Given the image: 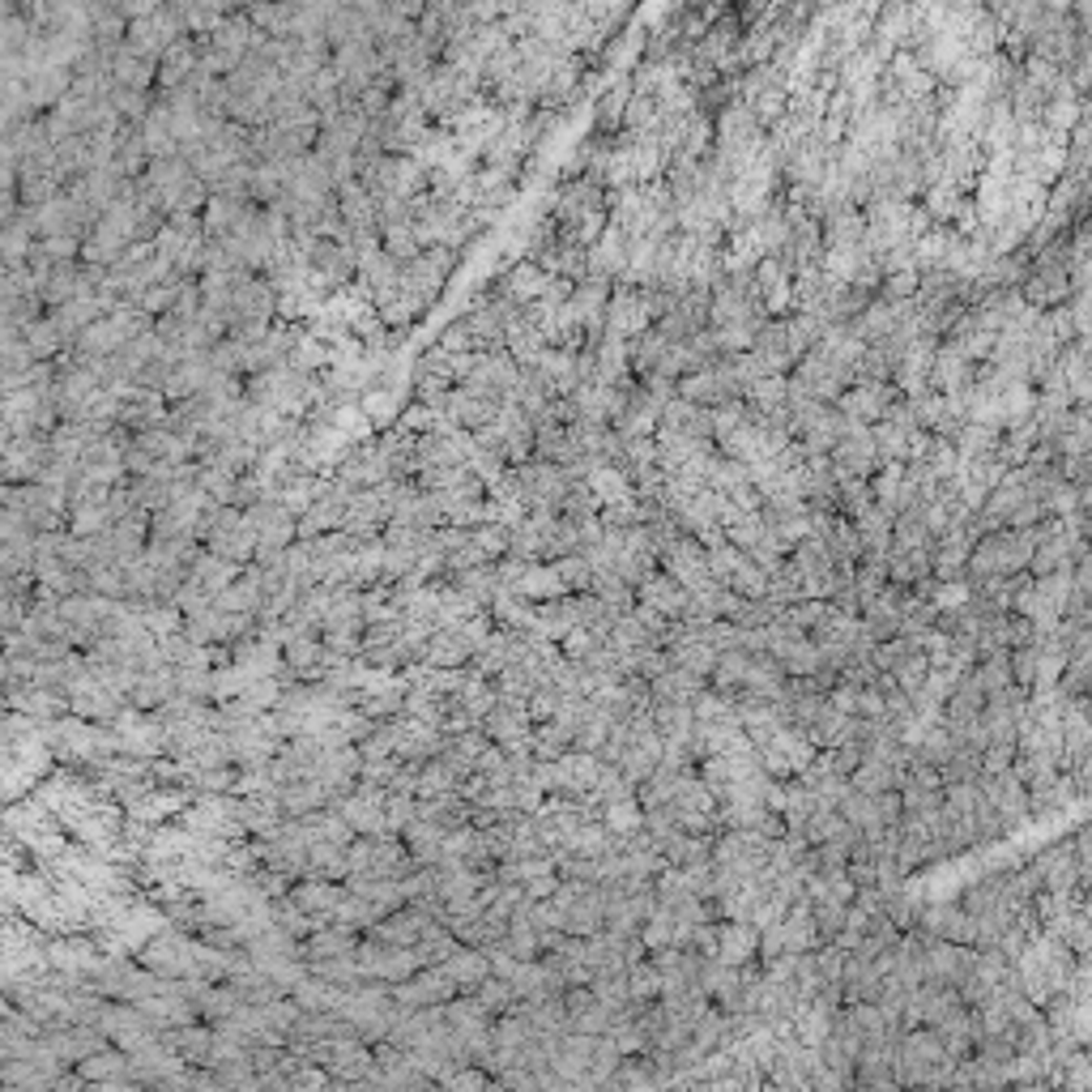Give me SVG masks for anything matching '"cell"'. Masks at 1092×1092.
Listing matches in <instances>:
<instances>
[{
    "label": "cell",
    "instance_id": "ac0fdd59",
    "mask_svg": "<svg viewBox=\"0 0 1092 1092\" xmlns=\"http://www.w3.org/2000/svg\"><path fill=\"white\" fill-rule=\"evenodd\" d=\"M551 568H555L559 585H563L568 594H590V585H594V568H590V559H585V555H563V559H551Z\"/></svg>",
    "mask_w": 1092,
    "mask_h": 1092
},
{
    "label": "cell",
    "instance_id": "6da1fadb",
    "mask_svg": "<svg viewBox=\"0 0 1092 1092\" xmlns=\"http://www.w3.org/2000/svg\"><path fill=\"white\" fill-rule=\"evenodd\" d=\"M654 329L649 325V312H645V291H631V286H615L611 303H606V316H602V338H615V342H631L636 334Z\"/></svg>",
    "mask_w": 1092,
    "mask_h": 1092
},
{
    "label": "cell",
    "instance_id": "4316f807",
    "mask_svg": "<svg viewBox=\"0 0 1092 1092\" xmlns=\"http://www.w3.org/2000/svg\"><path fill=\"white\" fill-rule=\"evenodd\" d=\"M1015 759V747H1003V743H990L982 751V777H994V773H1007Z\"/></svg>",
    "mask_w": 1092,
    "mask_h": 1092
},
{
    "label": "cell",
    "instance_id": "ba28073f",
    "mask_svg": "<svg viewBox=\"0 0 1092 1092\" xmlns=\"http://www.w3.org/2000/svg\"><path fill=\"white\" fill-rule=\"evenodd\" d=\"M623 265H627V235L606 222V231H602L598 243L590 248V274L615 282V278L623 274ZM590 274H585V278H590Z\"/></svg>",
    "mask_w": 1092,
    "mask_h": 1092
},
{
    "label": "cell",
    "instance_id": "484cf974",
    "mask_svg": "<svg viewBox=\"0 0 1092 1092\" xmlns=\"http://www.w3.org/2000/svg\"><path fill=\"white\" fill-rule=\"evenodd\" d=\"M448 973L453 978H466V982H483L487 978V960L478 956V951H462L453 965H448Z\"/></svg>",
    "mask_w": 1092,
    "mask_h": 1092
},
{
    "label": "cell",
    "instance_id": "30bf717a",
    "mask_svg": "<svg viewBox=\"0 0 1092 1092\" xmlns=\"http://www.w3.org/2000/svg\"><path fill=\"white\" fill-rule=\"evenodd\" d=\"M547 286H551V278L538 265H517L508 274V282H504V299L512 307H530V303H538L547 295Z\"/></svg>",
    "mask_w": 1092,
    "mask_h": 1092
},
{
    "label": "cell",
    "instance_id": "8992f818",
    "mask_svg": "<svg viewBox=\"0 0 1092 1092\" xmlns=\"http://www.w3.org/2000/svg\"><path fill=\"white\" fill-rule=\"evenodd\" d=\"M654 444H658V470H662V474H683V470H691L700 457L718 453L709 440H687V435H670V431H658Z\"/></svg>",
    "mask_w": 1092,
    "mask_h": 1092
},
{
    "label": "cell",
    "instance_id": "8fae6325",
    "mask_svg": "<svg viewBox=\"0 0 1092 1092\" xmlns=\"http://www.w3.org/2000/svg\"><path fill=\"white\" fill-rule=\"evenodd\" d=\"M512 594L517 598H530V602H559V598H568V590L559 585V576H555V568L551 563H534L517 585H512Z\"/></svg>",
    "mask_w": 1092,
    "mask_h": 1092
},
{
    "label": "cell",
    "instance_id": "d4e9b609",
    "mask_svg": "<svg viewBox=\"0 0 1092 1092\" xmlns=\"http://www.w3.org/2000/svg\"><path fill=\"white\" fill-rule=\"evenodd\" d=\"M474 547L483 551V559H499V555H508V530L504 526H483Z\"/></svg>",
    "mask_w": 1092,
    "mask_h": 1092
},
{
    "label": "cell",
    "instance_id": "7c38bea8",
    "mask_svg": "<svg viewBox=\"0 0 1092 1092\" xmlns=\"http://www.w3.org/2000/svg\"><path fill=\"white\" fill-rule=\"evenodd\" d=\"M922 214L935 222V227H943V222H951L956 218V210H960V201H965V192H960L951 179H939V184H930V188H922Z\"/></svg>",
    "mask_w": 1092,
    "mask_h": 1092
},
{
    "label": "cell",
    "instance_id": "cb8c5ba5",
    "mask_svg": "<svg viewBox=\"0 0 1092 1092\" xmlns=\"http://www.w3.org/2000/svg\"><path fill=\"white\" fill-rule=\"evenodd\" d=\"M602 645V640L594 636V631H585V627H572L563 640H559V654H563V662H585L594 649Z\"/></svg>",
    "mask_w": 1092,
    "mask_h": 1092
},
{
    "label": "cell",
    "instance_id": "d6986e66",
    "mask_svg": "<svg viewBox=\"0 0 1092 1092\" xmlns=\"http://www.w3.org/2000/svg\"><path fill=\"white\" fill-rule=\"evenodd\" d=\"M636 939L645 943V951H666V947H675V918H670V909H658L645 926H640Z\"/></svg>",
    "mask_w": 1092,
    "mask_h": 1092
},
{
    "label": "cell",
    "instance_id": "9a60e30c",
    "mask_svg": "<svg viewBox=\"0 0 1092 1092\" xmlns=\"http://www.w3.org/2000/svg\"><path fill=\"white\" fill-rule=\"evenodd\" d=\"M666 338L658 334V329H645V334H636L631 342H627V367H631V376H649L654 367H658V359L666 355Z\"/></svg>",
    "mask_w": 1092,
    "mask_h": 1092
},
{
    "label": "cell",
    "instance_id": "2e32d148",
    "mask_svg": "<svg viewBox=\"0 0 1092 1092\" xmlns=\"http://www.w3.org/2000/svg\"><path fill=\"white\" fill-rule=\"evenodd\" d=\"M627 994H631V1003H658L662 999V973L654 969V960L645 956V960H636V965H627Z\"/></svg>",
    "mask_w": 1092,
    "mask_h": 1092
},
{
    "label": "cell",
    "instance_id": "3957f363",
    "mask_svg": "<svg viewBox=\"0 0 1092 1092\" xmlns=\"http://www.w3.org/2000/svg\"><path fill=\"white\" fill-rule=\"evenodd\" d=\"M896 398H901V393L892 389V380H858V384H850V389L837 398V410H841L845 419L862 423V427H875Z\"/></svg>",
    "mask_w": 1092,
    "mask_h": 1092
},
{
    "label": "cell",
    "instance_id": "52a82bcc",
    "mask_svg": "<svg viewBox=\"0 0 1092 1092\" xmlns=\"http://www.w3.org/2000/svg\"><path fill=\"white\" fill-rule=\"evenodd\" d=\"M755 947H759V930L751 922H722L713 960H722L730 969H743V965H755Z\"/></svg>",
    "mask_w": 1092,
    "mask_h": 1092
},
{
    "label": "cell",
    "instance_id": "44dd1931",
    "mask_svg": "<svg viewBox=\"0 0 1092 1092\" xmlns=\"http://www.w3.org/2000/svg\"><path fill=\"white\" fill-rule=\"evenodd\" d=\"M627 99H631V82L619 78V86H615L611 94H602V103H598V124H602V128L623 124V107H627Z\"/></svg>",
    "mask_w": 1092,
    "mask_h": 1092
},
{
    "label": "cell",
    "instance_id": "f1b7e54d",
    "mask_svg": "<svg viewBox=\"0 0 1092 1092\" xmlns=\"http://www.w3.org/2000/svg\"><path fill=\"white\" fill-rule=\"evenodd\" d=\"M512 999H517V994H512L508 982H499V978L483 982V1003H487V1007H512Z\"/></svg>",
    "mask_w": 1092,
    "mask_h": 1092
},
{
    "label": "cell",
    "instance_id": "ffe728a7",
    "mask_svg": "<svg viewBox=\"0 0 1092 1092\" xmlns=\"http://www.w3.org/2000/svg\"><path fill=\"white\" fill-rule=\"evenodd\" d=\"M914 295H918V270L883 274V282H879V291H875V299H883V303H905V299H914Z\"/></svg>",
    "mask_w": 1092,
    "mask_h": 1092
},
{
    "label": "cell",
    "instance_id": "7a4b0ae2",
    "mask_svg": "<svg viewBox=\"0 0 1092 1092\" xmlns=\"http://www.w3.org/2000/svg\"><path fill=\"white\" fill-rule=\"evenodd\" d=\"M658 563H662V572L670 576V581H679L687 594L713 585L709 563H704V547H700L695 538H679V542L662 547V551H658Z\"/></svg>",
    "mask_w": 1092,
    "mask_h": 1092
},
{
    "label": "cell",
    "instance_id": "9c48e42d",
    "mask_svg": "<svg viewBox=\"0 0 1092 1092\" xmlns=\"http://www.w3.org/2000/svg\"><path fill=\"white\" fill-rule=\"evenodd\" d=\"M850 526H854V534L862 542V555H887V547H892V512L871 504L866 512H858Z\"/></svg>",
    "mask_w": 1092,
    "mask_h": 1092
},
{
    "label": "cell",
    "instance_id": "277c9868",
    "mask_svg": "<svg viewBox=\"0 0 1092 1092\" xmlns=\"http://www.w3.org/2000/svg\"><path fill=\"white\" fill-rule=\"evenodd\" d=\"M973 376H978V367H973L965 355H956L951 346L939 342V350H935V359H930V376H926L930 393H939V398H956V393L973 389Z\"/></svg>",
    "mask_w": 1092,
    "mask_h": 1092
},
{
    "label": "cell",
    "instance_id": "7402d4cb",
    "mask_svg": "<svg viewBox=\"0 0 1092 1092\" xmlns=\"http://www.w3.org/2000/svg\"><path fill=\"white\" fill-rule=\"evenodd\" d=\"M598 526H602V530H631V526H640V504H636V499H623V504L598 508Z\"/></svg>",
    "mask_w": 1092,
    "mask_h": 1092
},
{
    "label": "cell",
    "instance_id": "5bb4252c",
    "mask_svg": "<svg viewBox=\"0 0 1092 1092\" xmlns=\"http://www.w3.org/2000/svg\"><path fill=\"white\" fill-rule=\"evenodd\" d=\"M585 483H590V491H594V499L606 508V504H623V499H636L631 495V478L623 474V470H615V466H594L590 474H585Z\"/></svg>",
    "mask_w": 1092,
    "mask_h": 1092
},
{
    "label": "cell",
    "instance_id": "e0dca14e",
    "mask_svg": "<svg viewBox=\"0 0 1092 1092\" xmlns=\"http://www.w3.org/2000/svg\"><path fill=\"white\" fill-rule=\"evenodd\" d=\"M602 828L611 832V837H631V832L645 828V807H640L636 798L611 802V807H602Z\"/></svg>",
    "mask_w": 1092,
    "mask_h": 1092
},
{
    "label": "cell",
    "instance_id": "83f0119b",
    "mask_svg": "<svg viewBox=\"0 0 1092 1092\" xmlns=\"http://www.w3.org/2000/svg\"><path fill=\"white\" fill-rule=\"evenodd\" d=\"M466 594L470 598H495L499 585H495V572L483 568V572H466Z\"/></svg>",
    "mask_w": 1092,
    "mask_h": 1092
},
{
    "label": "cell",
    "instance_id": "5b68a950",
    "mask_svg": "<svg viewBox=\"0 0 1092 1092\" xmlns=\"http://www.w3.org/2000/svg\"><path fill=\"white\" fill-rule=\"evenodd\" d=\"M636 602L649 606V611H658L666 623H675V619H683V611H687V590H683L679 581H670L666 572H654L649 581L636 585Z\"/></svg>",
    "mask_w": 1092,
    "mask_h": 1092
},
{
    "label": "cell",
    "instance_id": "f546056e",
    "mask_svg": "<svg viewBox=\"0 0 1092 1092\" xmlns=\"http://www.w3.org/2000/svg\"><path fill=\"white\" fill-rule=\"evenodd\" d=\"M444 346H448V350H466V346H474V338H470V334H466V329L457 325V329H448Z\"/></svg>",
    "mask_w": 1092,
    "mask_h": 1092
},
{
    "label": "cell",
    "instance_id": "4fadbf2b",
    "mask_svg": "<svg viewBox=\"0 0 1092 1092\" xmlns=\"http://www.w3.org/2000/svg\"><path fill=\"white\" fill-rule=\"evenodd\" d=\"M999 435H1003V431H994V427L965 423V427L956 431L951 448H956V457H960V462H978V457H990V453H994V448H999Z\"/></svg>",
    "mask_w": 1092,
    "mask_h": 1092
},
{
    "label": "cell",
    "instance_id": "603a6c76",
    "mask_svg": "<svg viewBox=\"0 0 1092 1092\" xmlns=\"http://www.w3.org/2000/svg\"><path fill=\"white\" fill-rule=\"evenodd\" d=\"M969 598H973L969 581H935V590H930V606L935 611H956V606H965Z\"/></svg>",
    "mask_w": 1092,
    "mask_h": 1092
}]
</instances>
